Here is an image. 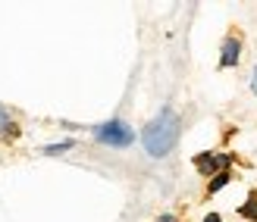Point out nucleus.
<instances>
[{"label": "nucleus", "instance_id": "nucleus-1", "mask_svg": "<svg viewBox=\"0 0 257 222\" xmlns=\"http://www.w3.org/2000/svg\"><path fill=\"white\" fill-rule=\"evenodd\" d=\"M176 141H179V116L170 107H163L145 128H141V144H145V150L151 156H157V160L176 147Z\"/></svg>", "mask_w": 257, "mask_h": 222}, {"label": "nucleus", "instance_id": "nucleus-2", "mask_svg": "<svg viewBox=\"0 0 257 222\" xmlns=\"http://www.w3.org/2000/svg\"><path fill=\"white\" fill-rule=\"evenodd\" d=\"M94 138L100 141V144H110V147H128V144L135 141V132H132L125 122L113 119V122L97 125V128H94Z\"/></svg>", "mask_w": 257, "mask_h": 222}, {"label": "nucleus", "instance_id": "nucleus-3", "mask_svg": "<svg viewBox=\"0 0 257 222\" xmlns=\"http://www.w3.org/2000/svg\"><path fill=\"white\" fill-rule=\"evenodd\" d=\"M195 163H198V169H201L204 175H210V172H216V169H226L229 166V156L226 153H201Z\"/></svg>", "mask_w": 257, "mask_h": 222}, {"label": "nucleus", "instance_id": "nucleus-4", "mask_svg": "<svg viewBox=\"0 0 257 222\" xmlns=\"http://www.w3.org/2000/svg\"><path fill=\"white\" fill-rule=\"evenodd\" d=\"M238 54H241V41H235V38H229V41L223 44V66H235L238 63Z\"/></svg>", "mask_w": 257, "mask_h": 222}, {"label": "nucleus", "instance_id": "nucleus-5", "mask_svg": "<svg viewBox=\"0 0 257 222\" xmlns=\"http://www.w3.org/2000/svg\"><path fill=\"white\" fill-rule=\"evenodd\" d=\"M241 216H245V219H254V222H257V191H254L251 197H248V203L241 206Z\"/></svg>", "mask_w": 257, "mask_h": 222}, {"label": "nucleus", "instance_id": "nucleus-6", "mask_svg": "<svg viewBox=\"0 0 257 222\" xmlns=\"http://www.w3.org/2000/svg\"><path fill=\"white\" fill-rule=\"evenodd\" d=\"M226 181H229V175H226V172H220V175H213V181H210V191H220V188L226 185Z\"/></svg>", "mask_w": 257, "mask_h": 222}, {"label": "nucleus", "instance_id": "nucleus-7", "mask_svg": "<svg viewBox=\"0 0 257 222\" xmlns=\"http://www.w3.org/2000/svg\"><path fill=\"white\" fill-rule=\"evenodd\" d=\"M72 147V141H63V144H50V147H44V153H63V150H69Z\"/></svg>", "mask_w": 257, "mask_h": 222}, {"label": "nucleus", "instance_id": "nucleus-8", "mask_svg": "<svg viewBox=\"0 0 257 222\" xmlns=\"http://www.w3.org/2000/svg\"><path fill=\"white\" fill-rule=\"evenodd\" d=\"M204 222H223V219H220V216H216V213H210V216H207V219H204Z\"/></svg>", "mask_w": 257, "mask_h": 222}, {"label": "nucleus", "instance_id": "nucleus-9", "mask_svg": "<svg viewBox=\"0 0 257 222\" xmlns=\"http://www.w3.org/2000/svg\"><path fill=\"white\" fill-rule=\"evenodd\" d=\"M254 91H257V69H254Z\"/></svg>", "mask_w": 257, "mask_h": 222}]
</instances>
